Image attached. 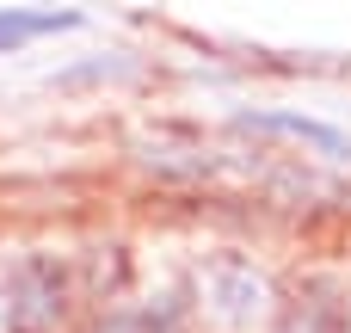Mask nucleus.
Masks as SVG:
<instances>
[{"mask_svg":"<svg viewBox=\"0 0 351 333\" xmlns=\"http://www.w3.org/2000/svg\"><path fill=\"white\" fill-rule=\"evenodd\" d=\"M80 309V272L62 253H19L0 284V321L6 333H68Z\"/></svg>","mask_w":351,"mask_h":333,"instance_id":"obj_1","label":"nucleus"},{"mask_svg":"<svg viewBox=\"0 0 351 333\" xmlns=\"http://www.w3.org/2000/svg\"><path fill=\"white\" fill-rule=\"evenodd\" d=\"M271 333H351V297L333 278H308L278 303Z\"/></svg>","mask_w":351,"mask_h":333,"instance_id":"obj_2","label":"nucleus"},{"mask_svg":"<svg viewBox=\"0 0 351 333\" xmlns=\"http://www.w3.org/2000/svg\"><path fill=\"white\" fill-rule=\"evenodd\" d=\"M204 309L216 321H228V328H247L265 309V278L253 266H241V260H216L204 272Z\"/></svg>","mask_w":351,"mask_h":333,"instance_id":"obj_3","label":"nucleus"},{"mask_svg":"<svg viewBox=\"0 0 351 333\" xmlns=\"http://www.w3.org/2000/svg\"><path fill=\"white\" fill-rule=\"evenodd\" d=\"M241 130H271V136H290V142H308L315 154L327 161H351V136L333 124H315V117H296V111H247Z\"/></svg>","mask_w":351,"mask_h":333,"instance_id":"obj_4","label":"nucleus"},{"mask_svg":"<svg viewBox=\"0 0 351 333\" xmlns=\"http://www.w3.org/2000/svg\"><path fill=\"white\" fill-rule=\"evenodd\" d=\"M191 315H197V303L185 290H160L130 309V333H191Z\"/></svg>","mask_w":351,"mask_h":333,"instance_id":"obj_5","label":"nucleus"},{"mask_svg":"<svg viewBox=\"0 0 351 333\" xmlns=\"http://www.w3.org/2000/svg\"><path fill=\"white\" fill-rule=\"evenodd\" d=\"M80 25V12H0V56H12V49H25V43H37V37H56V31H74Z\"/></svg>","mask_w":351,"mask_h":333,"instance_id":"obj_6","label":"nucleus"},{"mask_svg":"<svg viewBox=\"0 0 351 333\" xmlns=\"http://www.w3.org/2000/svg\"><path fill=\"white\" fill-rule=\"evenodd\" d=\"M93 333H130V315H111V321H99Z\"/></svg>","mask_w":351,"mask_h":333,"instance_id":"obj_7","label":"nucleus"}]
</instances>
